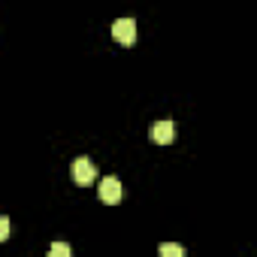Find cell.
Instances as JSON below:
<instances>
[{
  "label": "cell",
  "instance_id": "cell-5",
  "mask_svg": "<svg viewBox=\"0 0 257 257\" xmlns=\"http://www.w3.org/2000/svg\"><path fill=\"white\" fill-rule=\"evenodd\" d=\"M161 257H185V248L176 242H164L161 245Z\"/></svg>",
  "mask_w": 257,
  "mask_h": 257
},
{
  "label": "cell",
  "instance_id": "cell-1",
  "mask_svg": "<svg viewBox=\"0 0 257 257\" xmlns=\"http://www.w3.org/2000/svg\"><path fill=\"white\" fill-rule=\"evenodd\" d=\"M97 179V170L91 164V158H76L73 161V182L76 185H91Z\"/></svg>",
  "mask_w": 257,
  "mask_h": 257
},
{
  "label": "cell",
  "instance_id": "cell-2",
  "mask_svg": "<svg viewBox=\"0 0 257 257\" xmlns=\"http://www.w3.org/2000/svg\"><path fill=\"white\" fill-rule=\"evenodd\" d=\"M112 37H115L118 43H124V46H131V43L137 40V22H134V19H118V22L112 25Z\"/></svg>",
  "mask_w": 257,
  "mask_h": 257
},
{
  "label": "cell",
  "instance_id": "cell-7",
  "mask_svg": "<svg viewBox=\"0 0 257 257\" xmlns=\"http://www.w3.org/2000/svg\"><path fill=\"white\" fill-rule=\"evenodd\" d=\"M10 236V218H0V239Z\"/></svg>",
  "mask_w": 257,
  "mask_h": 257
},
{
  "label": "cell",
  "instance_id": "cell-4",
  "mask_svg": "<svg viewBox=\"0 0 257 257\" xmlns=\"http://www.w3.org/2000/svg\"><path fill=\"white\" fill-rule=\"evenodd\" d=\"M121 197H124L121 182H118L115 176H106V179L100 182V200H103V203H121Z\"/></svg>",
  "mask_w": 257,
  "mask_h": 257
},
{
  "label": "cell",
  "instance_id": "cell-6",
  "mask_svg": "<svg viewBox=\"0 0 257 257\" xmlns=\"http://www.w3.org/2000/svg\"><path fill=\"white\" fill-rule=\"evenodd\" d=\"M49 257H73V251H70L67 242H55V245L49 248Z\"/></svg>",
  "mask_w": 257,
  "mask_h": 257
},
{
  "label": "cell",
  "instance_id": "cell-3",
  "mask_svg": "<svg viewBox=\"0 0 257 257\" xmlns=\"http://www.w3.org/2000/svg\"><path fill=\"white\" fill-rule=\"evenodd\" d=\"M173 137H176V124H173L170 118H161V121L152 124V140H155L158 146H170Z\"/></svg>",
  "mask_w": 257,
  "mask_h": 257
}]
</instances>
